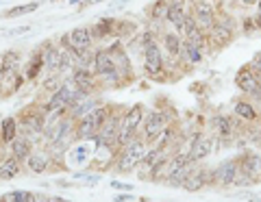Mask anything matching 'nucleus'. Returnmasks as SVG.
I'll list each match as a JSON object with an SVG mask.
<instances>
[{"label": "nucleus", "instance_id": "obj_1", "mask_svg": "<svg viewBox=\"0 0 261 202\" xmlns=\"http://www.w3.org/2000/svg\"><path fill=\"white\" fill-rule=\"evenodd\" d=\"M142 52H144V72L146 76L150 78H159L163 72V48L159 46V42L154 39V33H144L142 37Z\"/></svg>", "mask_w": 261, "mask_h": 202}, {"label": "nucleus", "instance_id": "obj_2", "mask_svg": "<svg viewBox=\"0 0 261 202\" xmlns=\"http://www.w3.org/2000/svg\"><path fill=\"white\" fill-rule=\"evenodd\" d=\"M235 37V24H233V18L226 13H220L218 11V18L216 22L211 24V28L207 31V42L211 48H224L233 42Z\"/></svg>", "mask_w": 261, "mask_h": 202}, {"label": "nucleus", "instance_id": "obj_3", "mask_svg": "<svg viewBox=\"0 0 261 202\" xmlns=\"http://www.w3.org/2000/svg\"><path fill=\"white\" fill-rule=\"evenodd\" d=\"M92 72L96 74V78L107 80V83L120 85L122 83V74L116 68V61H113V54L109 50H96L94 59H92Z\"/></svg>", "mask_w": 261, "mask_h": 202}, {"label": "nucleus", "instance_id": "obj_4", "mask_svg": "<svg viewBox=\"0 0 261 202\" xmlns=\"http://www.w3.org/2000/svg\"><path fill=\"white\" fill-rule=\"evenodd\" d=\"M142 122H144V107L142 104H133L120 122V139L118 141L122 146H126V143L135 139V131L140 128Z\"/></svg>", "mask_w": 261, "mask_h": 202}, {"label": "nucleus", "instance_id": "obj_5", "mask_svg": "<svg viewBox=\"0 0 261 202\" xmlns=\"http://www.w3.org/2000/svg\"><path fill=\"white\" fill-rule=\"evenodd\" d=\"M192 18L202 31H209L218 18V7L211 0H192Z\"/></svg>", "mask_w": 261, "mask_h": 202}, {"label": "nucleus", "instance_id": "obj_6", "mask_svg": "<svg viewBox=\"0 0 261 202\" xmlns=\"http://www.w3.org/2000/svg\"><path fill=\"white\" fill-rule=\"evenodd\" d=\"M76 87L72 85V80L68 78L65 83H59V87L53 92L50 100H48V107H44V111H59V109H68L76 98Z\"/></svg>", "mask_w": 261, "mask_h": 202}, {"label": "nucleus", "instance_id": "obj_7", "mask_svg": "<svg viewBox=\"0 0 261 202\" xmlns=\"http://www.w3.org/2000/svg\"><path fill=\"white\" fill-rule=\"evenodd\" d=\"M144 155H146V143L140 139H133L124 146V152L120 155V161H118V167L122 172H130L133 167H137L142 163Z\"/></svg>", "mask_w": 261, "mask_h": 202}, {"label": "nucleus", "instance_id": "obj_8", "mask_svg": "<svg viewBox=\"0 0 261 202\" xmlns=\"http://www.w3.org/2000/svg\"><path fill=\"white\" fill-rule=\"evenodd\" d=\"M168 116L163 111H150L148 116L144 118V137L148 141H154L157 137L168 128Z\"/></svg>", "mask_w": 261, "mask_h": 202}, {"label": "nucleus", "instance_id": "obj_9", "mask_svg": "<svg viewBox=\"0 0 261 202\" xmlns=\"http://www.w3.org/2000/svg\"><path fill=\"white\" fill-rule=\"evenodd\" d=\"M235 85H238V90L252 96L255 92L261 90V83H259V74L250 66H244L238 70V74H235Z\"/></svg>", "mask_w": 261, "mask_h": 202}, {"label": "nucleus", "instance_id": "obj_10", "mask_svg": "<svg viewBox=\"0 0 261 202\" xmlns=\"http://www.w3.org/2000/svg\"><path fill=\"white\" fill-rule=\"evenodd\" d=\"M72 85L76 87V92L89 96L94 92V85H96V74L92 72V68H72Z\"/></svg>", "mask_w": 261, "mask_h": 202}, {"label": "nucleus", "instance_id": "obj_11", "mask_svg": "<svg viewBox=\"0 0 261 202\" xmlns=\"http://www.w3.org/2000/svg\"><path fill=\"white\" fill-rule=\"evenodd\" d=\"M63 42H68L72 48L76 50H92V44H94V35H92V28L89 26H76L72 28L68 35L61 37Z\"/></svg>", "mask_w": 261, "mask_h": 202}, {"label": "nucleus", "instance_id": "obj_12", "mask_svg": "<svg viewBox=\"0 0 261 202\" xmlns=\"http://www.w3.org/2000/svg\"><path fill=\"white\" fill-rule=\"evenodd\" d=\"M187 13H190V11H187L185 0H170V9H168V20L166 22L172 26V31H176L178 35H181L183 20H185Z\"/></svg>", "mask_w": 261, "mask_h": 202}, {"label": "nucleus", "instance_id": "obj_13", "mask_svg": "<svg viewBox=\"0 0 261 202\" xmlns=\"http://www.w3.org/2000/svg\"><path fill=\"white\" fill-rule=\"evenodd\" d=\"M238 174H240V163L238 161H224V163H220L216 167V181L220 185H233V183H238Z\"/></svg>", "mask_w": 261, "mask_h": 202}, {"label": "nucleus", "instance_id": "obj_14", "mask_svg": "<svg viewBox=\"0 0 261 202\" xmlns=\"http://www.w3.org/2000/svg\"><path fill=\"white\" fill-rule=\"evenodd\" d=\"M120 122L122 120H116V118H109L107 122L102 124V128L98 131L96 139H100L102 146H113L118 139H120Z\"/></svg>", "mask_w": 261, "mask_h": 202}, {"label": "nucleus", "instance_id": "obj_15", "mask_svg": "<svg viewBox=\"0 0 261 202\" xmlns=\"http://www.w3.org/2000/svg\"><path fill=\"white\" fill-rule=\"evenodd\" d=\"M161 44L166 48V52L172 56V59H178L181 56V50H183V37L176 33V31H166L161 35Z\"/></svg>", "mask_w": 261, "mask_h": 202}, {"label": "nucleus", "instance_id": "obj_16", "mask_svg": "<svg viewBox=\"0 0 261 202\" xmlns=\"http://www.w3.org/2000/svg\"><path fill=\"white\" fill-rule=\"evenodd\" d=\"M211 150H214V141H211V137H198V139H194L192 143V152H190V159L194 161H202L211 155Z\"/></svg>", "mask_w": 261, "mask_h": 202}, {"label": "nucleus", "instance_id": "obj_17", "mask_svg": "<svg viewBox=\"0 0 261 202\" xmlns=\"http://www.w3.org/2000/svg\"><path fill=\"white\" fill-rule=\"evenodd\" d=\"M46 70V59H44V48H39V50L33 52V56L29 59L27 63V80H33L37 78L42 72Z\"/></svg>", "mask_w": 261, "mask_h": 202}, {"label": "nucleus", "instance_id": "obj_18", "mask_svg": "<svg viewBox=\"0 0 261 202\" xmlns=\"http://www.w3.org/2000/svg\"><path fill=\"white\" fill-rule=\"evenodd\" d=\"M116 20H111V18H102V20H98L94 26H92V35L94 39H105V37H111V35H116Z\"/></svg>", "mask_w": 261, "mask_h": 202}, {"label": "nucleus", "instance_id": "obj_19", "mask_svg": "<svg viewBox=\"0 0 261 202\" xmlns=\"http://www.w3.org/2000/svg\"><path fill=\"white\" fill-rule=\"evenodd\" d=\"M27 165L31 172L35 174H44L48 167H50V157L46 155V152H33V155L27 159Z\"/></svg>", "mask_w": 261, "mask_h": 202}, {"label": "nucleus", "instance_id": "obj_20", "mask_svg": "<svg viewBox=\"0 0 261 202\" xmlns=\"http://www.w3.org/2000/svg\"><path fill=\"white\" fill-rule=\"evenodd\" d=\"M233 109H235V116H238L240 120H244V122H255V120L259 118L255 104L248 102V100H238Z\"/></svg>", "mask_w": 261, "mask_h": 202}, {"label": "nucleus", "instance_id": "obj_21", "mask_svg": "<svg viewBox=\"0 0 261 202\" xmlns=\"http://www.w3.org/2000/svg\"><path fill=\"white\" fill-rule=\"evenodd\" d=\"M205 50L198 46H194L192 42H187V39H183V50H181V59H185L187 63H192V66H196V63H200L202 59H205V54H202Z\"/></svg>", "mask_w": 261, "mask_h": 202}, {"label": "nucleus", "instance_id": "obj_22", "mask_svg": "<svg viewBox=\"0 0 261 202\" xmlns=\"http://www.w3.org/2000/svg\"><path fill=\"white\" fill-rule=\"evenodd\" d=\"M238 163H240V174H244L246 179H252L259 172V155H244Z\"/></svg>", "mask_w": 261, "mask_h": 202}, {"label": "nucleus", "instance_id": "obj_23", "mask_svg": "<svg viewBox=\"0 0 261 202\" xmlns=\"http://www.w3.org/2000/svg\"><path fill=\"white\" fill-rule=\"evenodd\" d=\"M11 155L18 159V161H27L31 155H33V146H31V141L24 137V139H15L11 141Z\"/></svg>", "mask_w": 261, "mask_h": 202}, {"label": "nucleus", "instance_id": "obj_24", "mask_svg": "<svg viewBox=\"0 0 261 202\" xmlns=\"http://www.w3.org/2000/svg\"><path fill=\"white\" fill-rule=\"evenodd\" d=\"M39 7H42V3L39 0H33V3H24V5H15L11 7V9H7L3 13V18H20V15H29L33 11H37Z\"/></svg>", "mask_w": 261, "mask_h": 202}, {"label": "nucleus", "instance_id": "obj_25", "mask_svg": "<svg viewBox=\"0 0 261 202\" xmlns=\"http://www.w3.org/2000/svg\"><path fill=\"white\" fill-rule=\"evenodd\" d=\"M18 174H20V161L15 157H9V159H5L3 163H0V179L3 181H11Z\"/></svg>", "mask_w": 261, "mask_h": 202}, {"label": "nucleus", "instance_id": "obj_26", "mask_svg": "<svg viewBox=\"0 0 261 202\" xmlns=\"http://www.w3.org/2000/svg\"><path fill=\"white\" fill-rule=\"evenodd\" d=\"M0 135H3V141L5 143H11L15 137H18V122L13 118H5L0 122Z\"/></svg>", "mask_w": 261, "mask_h": 202}, {"label": "nucleus", "instance_id": "obj_27", "mask_svg": "<svg viewBox=\"0 0 261 202\" xmlns=\"http://www.w3.org/2000/svg\"><path fill=\"white\" fill-rule=\"evenodd\" d=\"M168 9H170V0H154L148 9L150 20H154V22L168 20Z\"/></svg>", "mask_w": 261, "mask_h": 202}, {"label": "nucleus", "instance_id": "obj_28", "mask_svg": "<svg viewBox=\"0 0 261 202\" xmlns=\"http://www.w3.org/2000/svg\"><path fill=\"white\" fill-rule=\"evenodd\" d=\"M46 126V118L42 113H29V116H24V128L31 133H42Z\"/></svg>", "mask_w": 261, "mask_h": 202}, {"label": "nucleus", "instance_id": "obj_29", "mask_svg": "<svg viewBox=\"0 0 261 202\" xmlns=\"http://www.w3.org/2000/svg\"><path fill=\"white\" fill-rule=\"evenodd\" d=\"M72 128V120H61V122H57L53 128H48V137H50L53 141H59V139H65V133H68Z\"/></svg>", "mask_w": 261, "mask_h": 202}, {"label": "nucleus", "instance_id": "obj_30", "mask_svg": "<svg viewBox=\"0 0 261 202\" xmlns=\"http://www.w3.org/2000/svg\"><path fill=\"white\" fill-rule=\"evenodd\" d=\"M87 118L92 120V124L96 126V131H100L102 124H105V122H107V120L111 118V111H109V107H96L92 113H89Z\"/></svg>", "mask_w": 261, "mask_h": 202}, {"label": "nucleus", "instance_id": "obj_31", "mask_svg": "<svg viewBox=\"0 0 261 202\" xmlns=\"http://www.w3.org/2000/svg\"><path fill=\"white\" fill-rule=\"evenodd\" d=\"M202 185H205V172H198V169H194V172L185 179V183L181 185V187H185L187 191H198Z\"/></svg>", "mask_w": 261, "mask_h": 202}, {"label": "nucleus", "instance_id": "obj_32", "mask_svg": "<svg viewBox=\"0 0 261 202\" xmlns=\"http://www.w3.org/2000/svg\"><path fill=\"white\" fill-rule=\"evenodd\" d=\"M216 128H218V133L222 137H228V135H231V131H233V124H231V120H228V118L220 116V118H216Z\"/></svg>", "mask_w": 261, "mask_h": 202}, {"label": "nucleus", "instance_id": "obj_33", "mask_svg": "<svg viewBox=\"0 0 261 202\" xmlns=\"http://www.w3.org/2000/svg\"><path fill=\"white\" fill-rule=\"evenodd\" d=\"M29 31H31V26L29 24H24V26H18V28H9L7 31V37H18L20 33H29Z\"/></svg>", "mask_w": 261, "mask_h": 202}, {"label": "nucleus", "instance_id": "obj_34", "mask_svg": "<svg viewBox=\"0 0 261 202\" xmlns=\"http://www.w3.org/2000/svg\"><path fill=\"white\" fill-rule=\"evenodd\" d=\"M250 68L261 74V52H257L255 56H252V61H250Z\"/></svg>", "mask_w": 261, "mask_h": 202}, {"label": "nucleus", "instance_id": "obj_35", "mask_svg": "<svg viewBox=\"0 0 261 202\" xmlns=\"http://www.w3.org/2000/svg\"><path fill=\"white\" fill-rule=\"evenodd\" d=\"M111 187H113V189H124V191H133V187H130V185H126V183H118V181H113V183H111Z\"/></svg>", "mask_w": 261, "mask_h": 202}, {"label": "nucleus", "instance_id": "obj_36", "mask_svg": "<svg viewBox=\"0 0 261 202\" xmlns=\"http://www.w3.org/2000/svg\"><path fill=\"white\" fill-rule=\"evenodd\" d=\"M240 3H242L244 7H257L259 0H240Z\"/></svg>", "mask_w": 261, "mask_h": 202}, {"label": "nucleus", "instance_id": "obj_37", "mask_svg": "<svg viewBox=\"0 0 261 202\" xmlns=\"http://www.w3.org/2000/svg\"><path fill=\"white\" fill-rule=\"evenodd\" d=\"M46 202H68V200H63V198H46Z\"/></svg>", "mask_w": 261, "mask_h": 202}, {"label": "nucleus", "instance_id": "obj_38", "mask_svg": "<svg viewBox=\"0 0 261 202\" xmlns=\"http://www.w3.org/2000/svg\"><path fill=\"white\" fill-rule=\"evenodd\" d=\"M98 3H105V0H87L85 5H98Z\"/></svg>", "mask_w": 261, "mask_h": 202}, {"label": "nucleus", "instance_id": "obj_39", "mask_svg": "<svg viewBox=\"0 0 261 202\" xmlns=\"http://www.w3.org/2000/svg\"><path fill=\"white\" fill-rule=\"evenodd\" d=\"M259 174H261V157H259Z\"/></svg>", "mask_w": 261, "mask_h": 202}, {"label": "nucleus", "instance_id": "obj_40", "mask_svg": "<svg viewBox=\"0 0 261 202\" xmlns=\"http://www.w3.org/2000/svg\"><path fill=\"white\" fill-rule=\"evenodd\" d=\"M70 3H72V5H76V3H79V0H70Z\"/></svg>", "mask_w": 261, "mask_h": 202}, {"label": "nucleus", "instance_id": "obj_41", "mask_svg": "<svg viewBox=\"0 0 261 202\" xmlns=\"http://www.w3.org/2000/svg\"><path fill=\"white\" fill-rule=\"evenodd\" d=\"M224 3H235V0H224Z\"/></svg>", "mask_w": 261, "mask_h": 202}, {"label": "nucleus", "instance_id": "obj_42", "mask_svg": "<svg viewBox=\"0 0 261 202\" xmlns=\"http://www.w3.org/2000/svg\"><path fill=\"white\" fill-rule=\"evenodd\" d=\"M211 3H216V5H218V3H220V0H211Z\"/></svg>", "mask_w": 261, "mask_h": 202}]
</instances>
